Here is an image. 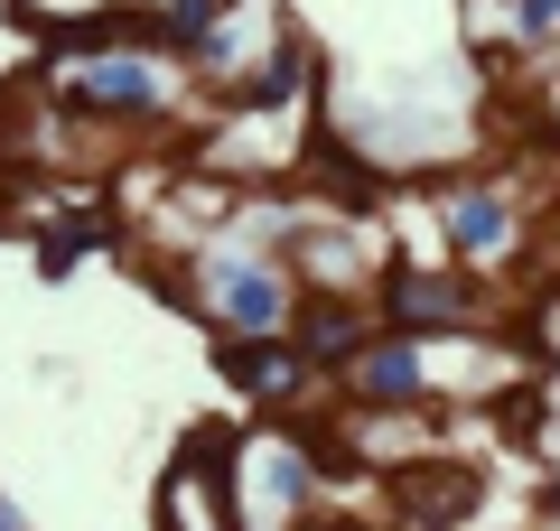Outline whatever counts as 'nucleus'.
I'll return each instance as SVG.
<instances>
[{"label": "nucleus", "instance_id": "8", "mask_svg": "<svg viewBox=\"0 0 560 531\" xmlns=\"http://www.w3.org/2000/svg\"><path fill=\"white\" fill-rule=\"evenodd\" d=\"M374 327H383V317L364 308V298H308V308L290 317V335H300V354H308V374H346V364L374 345Z\"/></svg>", "mask_w": 560, "mask_h": 531}, {"label": "nucleus", "instance_id": "4", "mask_svg": "<svg viewBox=\"0 0 560 531\" xmlns=\"http://www.w3.org/2000/svg\"><path fill=\"white\" fill-rule=\"evenodd\" d=\"M374 317L401 335H467L477 327V271H458V261H440V271H420V261H383L374 280Z\"/></svg>", "mask_w": 560, "mask_h": 531}, {"label": "nucleus", "instance_id": "7", "mask_svg": "<svg viewBox=\"0 0 560 531\" xmlns=\"http://www.w3.org/2000/svg\"><path fill=\"white\" fill-rule=\"evenodd\" d=\"M215 374L253 411H290L308 382V354H300V335H215Z\"/></svg>", "mask_w": 560, "mask_h": 531}, {"label": "nucleus", "instance_id": "9", "mask_svg": "<svg viewBox=\"0 0 560 531\" xmlns=\"http://www.w3.org/2000/svg\"><path fill=\"white\" fill-rule=\"evenodd\" d=\"M20 20H38V28H94V20H113V10H131V0H10Z\"/></svg>", "mask_w": 560, "mask_h": 531}, {"label": "nucleus", "instance_id": "11", "mask_svg": "<svg viewBox=\"0 0 560 531\" xmlns=\"http://www.w3.org/2000/svg\"><path fill=\"white\" fill-rule=\"evenodd\" d=\"M0 531H28V522H20V512H10V504H0Z\"/></svg>", "mask_w": 560, "mask_h": 531}, {"label": "nucleus", "instance_id": "6", "mask_svg": "<svg viewBox=\"0 0 560 531\" xmlns=\"http://www.w3.org/2000/svg\"><path fill=\"white\" fill-rule=\"evenodd\" d=\"M440 243L458 271H495V261H514L523 243V215L504 187H486V177H448L440 187Z\"/></svg>", "mask_w": 560, "mask_h": 531}, {"label": "nucleus", "instance_id": "2", "mask_svg": "<svg viewBox=\"0 0 560 531\" xmlns=\"http://www.w3.org/2000/svg\"><path fill=\"white\" fill-rule=\"evenodd\" d=\"M57 103L75 121H160L178 103V84L160 75V57H140V47H75L57 66Z\"/></svg>", "mask_w": 560, "mask_h": 531}, {"label": "nucleus", "instance_id": "10", "mask_svg": "<svg viewBox=\"0 0 560 531\" xmlns=\"http://www.w3.org/2000/svg\"><path fill=\"white\" fill-rule=\"evenodd\" d=\"M94 243H103L94 224H57V243H47V271H75V261L94 252Z\"/></svg>", "mask_w": 560, "mask_h": 531}, {"label": "nucleus", "instance_id": "1", "mask_svg": "<svg viewBox=\"0 0 560 531\" xmlns=\"http://www.w3.org/2000/svg\"><path fill=\"white\" fill-rule=\"evenodd\" d=\"M187 298L215 335H290V317H300V280L271 252H243V243H215L187 280Z\"/></svg>", "mask_w": 560, "mask_h": 531}, {"label": "nucleus", "instance_id": "5", "mask_svg": "<svg viewBox=\"0 0 560 531\" xmlns=\"http://www.w3.org/2000/svg\"><path fill=\"white\" fill-rule=\"evenodd\" d=\"M337 382H346L355 411H430L440 401V345L430 335H401V327H374V345Z\"/></svg>", "mask_w": 560, "mask_h": 531}, {"label": "nucleus", "instance_id": "3", "mask_svg": "<svg viewBox=\"0 0 560 531\" xmlns=\"http://www.w3.org/2000/svg\"><path fill=\"white\" fill-rule=\"evenodd\" d=\"M234 504H253L261 522H308L327 504V457L300 429H261L234 448Z\"/></svg>", "mask_w": 560, "mask_h": 531}]
</instances>
